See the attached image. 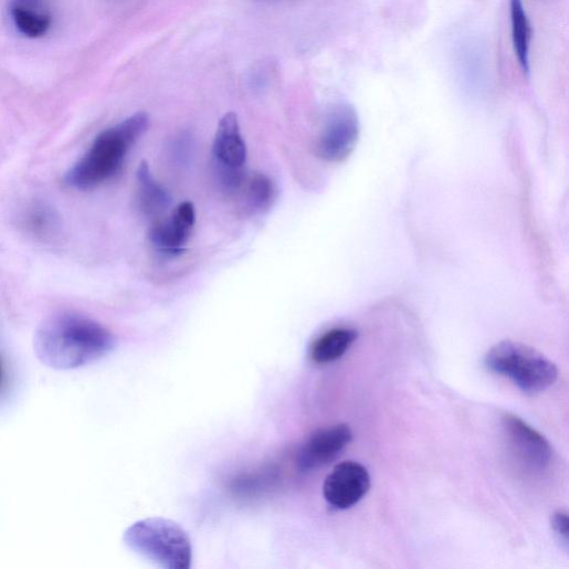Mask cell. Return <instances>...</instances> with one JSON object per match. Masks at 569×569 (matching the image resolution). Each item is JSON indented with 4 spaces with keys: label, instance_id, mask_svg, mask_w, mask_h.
<instances>
[{
    "label": "cell",
    "instance_id": "obj_1",
    "mask_svg": "<svg viewBox=\"0 0 569 569\" xmlns=\"http://www.w3.org/2000/svg\"><path fill=\"white\" fill-rule=\"evenodd\" d=\"M116 346L115 336L98 322L73 312L44 319L38 327L34 348L48 367L71 370L95 362Z\"/></svg>",
    "mask_w": 569,
    "mask_h": 569
},
{
    "label": "cell",
    "instance_id": "obj_2",
    "mask_svg": "<svg viewBox=\"0 0 569 569\" xmlns=\"http://www.w3.org/2000/svg\"><path fill=\"white\" fill-rule=\"evenodd\" d=\"M148 126V115L136 113L101 133L88 151L67 171L66 183L85 191L112 178Z\"/></svg>",
    "mask_w": 569,
    "mask_h": 569
},
{
    "label": "cell",
    "instance_id": "obj_3",
    "mask_svg": "<svg viewBox=\"0 0 569 569\" xmlns=\"http://www.w3.org/2000/svg\"><path fill=\"white\" fill-rule=\"evenodd\" d=\"M124 542L131 551L161 568L192 567L191 538L169 519L152 517L136 521L125 531Z\"/></svg>",
    "mask_w": 569,
    "mask_h": 569
},
{
    "label": "cell",
    "instance_id": "obj_4",
    "mask_svg": "<svg viewBox=\"0 0 569 569\" xmlns=\"http://www.w3.org/2000/svg\"><path fill=\"white\" fill-rule=\"evenodd\" d=\"M485 365L530 396L547 391L558 378V368L550 359L535 348L512 340L493 346L485 356Z\"/></svg>",
    "mask_w": 569,
    "mask_h": 569
},
{
    "label": "cell",
    "instance_id": "obj_5",
    "mask_svg": "<svg viewBox=\"0 0 569 569\" xmlns=\"http://www.w3.org/2000/svg\"><path fill=\"white\" fill-rule=\"evenodd\" d=\"M213 152L221 182L229 191H235L243 185L247 159L246 144L235 113H229L221 119Z\"/></svg>",
    "mask_w": 569,
    "mask_h": 569
},
{
    "label": "cell",
    "instance_id": "obj_6",
    "mask_svg": "<svg viewBox=\"0 0 569 569\" xmlns=\"http://www.w3.org/2000/svg\"><path fill=\"white\" fill-rule=\"evenodd\" d=\"M502 428L509 453L525 471L541 473L549 467L552 450L539 432L510 413L503 414Z\"/></svg>",
    "mask_w": 569,
    "mask_h": 569
},
{
    "label": "cell",
    "instance_id": "obj_7",
    "mask_svg": "<svg viewBox=\"0 0 569 569\" xmlns=\"http://www.w3.org/2000/svg\"><path fill=\"white\" fill-rule=\"evenodd\" d=\"M359 138V119L348 104L335 106L325 120L317 143V154L329 162L345 160L355 149Z\"/></svg>",
    "mask_w": 569,
    "mask_h": 569
},
{
    "label": "cell",
    "instance_id": "obj_8",
    "mask_svg": "<svg viewBox=\"0 0 569 569\" xmlns=\"http://www.w3.org/2000/svg\"><path fill=\"white\" fill-rule=\"evenodd\" d=\"M370 488V476L361 464L347 461L338 464L326 477L323 494L336 509H348L360 502Z\"/></svg>",
    "mask_w": 569,
    "mask_h": 569
},
{
    "label": "cell",
    "instance_id": "obj_9",
    "mask_svg": "<svg viewBox=\"0 0 569 569\" xmlns=\"http://www.w3.org/2000/svg\"><path fill=\"white\" fill-rule=\"evenodd\" d=\"M351 439V430L346 424L317 430L306 440L297 455L298 468L313 472L328 465L348 446Z\"/></svg>",
    "mask_w": 569,
    "mask_h": 569
},
{
    "label": "cell",
    "instance_id": "obj_10",
    "mask_svg": "<svg viewBox=\"0 0 569 569\" xmlns=\"http://www.w3.org/2000/svg\"><path fill=\"white\" fill-rule=\"evenodd\" d=\"M197 223V211L192 203H181L171 218L154 225L149 239L152 246L166 257H177L185 252Z\"/></svg>",
    "mask_w": 569,
    "mask_h": 569
},
{
    "label": "cell",
    "instance_id": "obj_11",
    "mask_svg": "<svg viewBox=\"0 0 569 569\" xmlns=\"http://www.w3.org/2000/svg\"><path fill=\"white\" fill-rule=\"evenodd\" d=\"M354 328H333L318 337L310 347V359L318 365H326L340 359L357 340Z\"/></svg>",
    "mask_w": 569,
    "mask_h": 569
},
{
    "label": "cell",
    "instance_id": "obj_12",
    "mask_svg": "<svg viewBox=\"0 0 569 569\" xmlns=\"http://www.w3.org/2000/svg\"><path fill=\"white\" fill-rule=\"evenodd\" d=\"M137 180L140 208L146 214H159L169 207L170 196L154 178L147 162H141L137 169Z\"/></svg>",
    "mask_w": 569,
    "mask_h": 569
},
{
    "label": "cell",
    "instance_id": "obj_13",
    "mask_svg": "<svg viewBox=\"0 0 569 569\" xmlns=\"http://www.w3.org/2000/svg\"><path fill=\"white\" fill-rule=\"evenodd\" d=\"M512 38L514 51L524 73H529L531 28L521 0H510Z\"/></svg>",
    "mask_w": 569,
    "mask_h": 569
},
{
    "label": "cell",
    "instance_id": "obj_14",
    "mask_svg": "<svg viewBox=\"0 0 569 569\" xmlns=\"http://www.w3.org/2000/svg\"><path fill=\"white\" fill-rule=\"evenodd\" d=\"M11 14L18 31L29 39L45 36L52 27V19L45 13L12 8Z\"/></svg>",
    "mask_w": 569,
    "mask_h": 569
},
{
    "label": "cell",
    "instance_id": "obj_15",
    "mask_svg": "<svg viewBox=\"0 0 569 569\" xmlns=\"http://www.w3.org/2000/svg\"><path fill=\"white\" fill-rule=\"evenodd\" d=\"M276 199L274 182L263 173H256L249 183V202L257 212L268 211Z\"/></svg>",
    "mask_w": 569,
    "mask_h": 569
},
{
    "label": "cell",
    "instance_id": "obj_16",
    "mask_svg": "<svg viewBox=\"0 0 569 569\" xmlns=\"http://www.w3.org/2000/svg\"><path fill=\"white\" fill-rule=\"evenodd\" d=\"M551 527L563 548L568 549V514L563 510H557L551 516Z\"/></svg>",
    "mask_w": 569,
    "mask_h": 569
},
{
    "label": "cell",
    "instance_id": "obj_17",
    "mask_svg": "<svg viewBox=\"0 0 569 569\" xmlns=\"http://www.w3.org/2000/svg\"><path fill=\"white\" fill-rule=\"evenodd\" d=\"M42 2L43 0H14L12 8L39 12Z\"/></svg>",
    "mask_w": 569,
    "mask_h": 569
},
{
    "label": "cell",
    "instance_id": "obj_18",
    "mask_svg": "<svg viewBox=\"0 0 569 569\" xmlns=\"http://www.w3.org/2000/svg\"><path fill=\"white\" fill-rule=\"evenodd\" d=\"M0 381H2V369H0Z\"/></svg>",
    "mask_w": 569,
    "mask_h": 569
}]
</instances>
